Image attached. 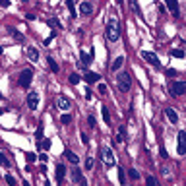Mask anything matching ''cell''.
I'll list each match as a JSON object with an SVG mask.
<instances>
[{
	"mask_svg": "<svg viewBox=\"0 0 186 186\" xmlns=\"http://www.w3.org/2000/svg\"><path fill=\"white\" fill-rule=\"evenodd\" d=\"M107 39L111 43H116L120 39V23L116 18H111L107 22Z\"/></svg>",
	"mask_w": 186,
	"mask_h": 186,
	"instance_id": "6da1fadb",
	"label": "cell"
},
{
	"mask_svg": "<svg viewBox=\"0 0 186 186\" xmlns=\"http://www.w3.org/2000/svg\"><path fill=\"white\" fill-rule=\"evenodd\" d=\"M116 82H118V89L122 93H128L130 87H132V76L128 72H120L118 76H116Z\"/></svg>",
	"mask_w": 186,
	"mask_h": 186,
	"instance_id": "7a4b0ae2",
	"label": "cell"
},
{
	"mask_svg": "<svg viewBox=\"0 0 186 186\" xmlns=\"http://www.w3.org/2000/svg\"><path fill=\"white\" fill-rule=\"evenodd\" d=\"M31 79H33V70L31 68H27V70H23L22 74H19V78H18V86L19 87H23V89H27L31 86Z\"/></svg>",
	"mask_w": 186,
	"mask_h": 186,
	"instance_id": "3957f363",
	"label": "cell"
},
{
	"mask_svg": "<svg viewBox=\"0 0 186 186\" xmlns=\"http://www.w3.org/2000/svg\"><path fill=\"white\" fill-rule=\"evenodd\" d=\"M142 58L147 62V64L155 66V68H161V60H159V56L155 52H149V51H142Z\"/></svg>",
	"mask_w": 186,
	"mask_h": 186,
	"instance_id": "277c9868",
	"label": "cell"
},
{
	"mask_svg": "<svg viewBox=\"0 0 186 186\" xmlns=\"http://www.w3.org/2000/svg\"><path fill=\"white\" fill-rule=\"evenodd\" d=\"M101 159H103V163L107 165V167H114L116 159H114V153L109 149V147H103L101 149Z\"/></svg>",
	"mask_w": 186,
	"mask_h": 186,
	"instance_id": "5b68a950",
	"label": "cell"
},
{
	"mask_svg": "<svg viewBox=\"0 0 186 186\" xmlns=\"http://www.w3.org/2000/svg\"><path fill=\"white\" fill-rule=\"evenodd\" d=\"M169 91H171L173 97H180V95L186 91V83L182 82V79H178V82H174L173 86H169Z\"/></svg>",
	"mask_w": 186,
	"mask_h": 186,
	"instance_id": "8992f818",
	"label": "cell"
},
{
	"mask_svg": "<svg viewBox=\"0 0 186 186\" xmlns=\"http://www.w3.org/2000/svg\"><path fill=\"white\" fill-rule=\"evenodd\" d=\"M177 151H178V155H184V153H186V132H184V130H180V132H178Z\"/></svg>",
	"mask_w": 186,
	"mask_h": 186,
	"instance_id": "52a82bcc",
	"label": "cell"
},
{
	"mask_svg": "<svg viewBox=\"0 0 186 186\" xmlns=\"http://www.w3.org/2000/svg\"><path fill=\"white\" fill-rule=\"evenodd\" d=\"M27 107L31 111H37V107H39V93L37 91H31L27 95Z\"/></svg>",
	"mask_w": 186,
	"mask_h": 186,
	"instance_id": "ba28073f",
	"label": "cell"
},
{
	"mask_svg": "<svg viewBox=\"0 0 186 186\" xmlns=\"http://www.w3.org/2000/svg\"><path fill=\"white\" fill-rule=\"evenodd\" d=\"M169 12H171L174 18H180V8H178V0H165Z\"/></svg>",
	"mask_w": 186,
	"mask_h": 186,
	"instance_id": "9c48e42d",
	"label": "cell"
},
{
	"mask_svg": "<svg viewBox=\"0 0 186 186\" xmlns=\"http://www.w3.org/2000/svg\"><path fill=\"white\" fill-rule=\"evenodd\" d=\"M79 14H82V16H89V14H93V4L89 2V0H83V2L79 4Z\"/></svg>",
	"mask_w": 186,
	"mask_h": 186,
	"instance_id": "30bf717a",
	"label": "cell"
},
{
	"mask_svg": "<svg viewBox=\"0 0 186 186\" xmlns=\"http://www.w3.org/2000/svg\"><path fill=\"white\" fill-rule=\"evenodd\" d=\"M64 177H66V167H64L62 163H58V165H56V182H58V184H62Z\"/></svg>",
	"mask_w": 186,
	"mask_h": 186,
	"instance_id": "8fae6325",
	"label": "cell"
},
{
	"mask_svg": "<svg viewBox=\"0 0 186 186\" xmlns=\"http://www.w3.org/2000/svg\"><path fill=\"white\" fill-rule=\"evenodd\" d=\"M165 114H167V118L171 120V124H177V122H178V114H177V111H174V109L167 107V109H165Z\"/></svg>",
	"mask_w": 186,
	"mask_h": 186,
	"instance_id": "7c38bea8",
	"label": "cell"
},
{
	"mask_svg": "<svg viewBox=\"0 0 186 186\" xmlns=\"http://www.w3.org/2000/svg\"><path fill=\"white\" fill-rule=\"evenodd\" d=\"M72 180H74V182H79V184H86L87 182V180L83 178V174H82L79 169H74V171H72Z\"/></svg>",
	"mask_w": 186,
	"mask_h": 186,
	"instance_id": "4fadbf2b",
	"label": "cell"
},
{
	"mask_svg": "<svg viewBox=\"0 0 186 186\" xmlns=\"http://www.w3.org/2000/svg\"><path fill=\"white\" fill-rule=\"evenodd\" d=\"M83 79H86V82L89 83V86H91V83H97V82H99V79H101V76H99V74H95V72H87Z\"/></svg>",
	"mask_w": 186,
	"mask_h": 186,
	"instance_id": "5bb4252c",
	"label": "cell"
},
{
	"mask_svg": "<svg viewBox=\"0 0 186 186\" xmlns=\"http://www.w3.org/2000/svg\"><path fill=\"white\" fill-rule=\"evenodd\" d=\"M58 109L68 111V109H70V99L64 97V95H60V97H58Z\"/></svg>",
	"mask_w": 186,
	"mask_h": 186,
	"instance_id": "9a60e30c",
	"label": "cell"
},
{
	"mask_svg": "<svg viewBox=\"0 0 186 186\" xmlns=\"http://www.w3.org/2000/svg\"><path fill=\"white\" fill-rule=\"evenodd\" d=\"M27 58L31 62H37V60H39V51H37L35 47H29V49H27Z\"/></svg>",
	"mask_w": 186,
	"mask_h": 186,
	"instance_id": "2e32d148",
	"label": "cell"
},
{
	"mask_svg": "<svg viewBox=\"0 0 186 186\" xmlns=\"http://www.w3.org/2000/svg\"><path fill=\"white\" fill-rule=\"evenodd\" d=\"M79 60H82V66H83V68H87V66H89V62H91L93 58L89 56V54H86L83 51H79Z\"/></svg>",
	"mask_w": 186,
	"mask_h": 186,
	"instance_id": "e0dca14e",
	"label": "cell"
},
{
	"mask_svg": "<svg viewBox=\"0 0 186 186\" xmlns=\"http://www.w3.org/2000/svg\"><path fill=\"white\" fill-rule=\"evenodd\" d=\"M64 155H66V159L70 163H74V165H78V161H79V157L76 155V153L74 151H70V149H64Z\"/></svg>",
	"mask_w": 186,
	"mask_h": 186,
	"instance_id": "ac0fdd59",
	"label": "cell"
},
{
	"mask_svg": "<svg viewBox=\"0 0 186 186\" xmlns=\"http://www.w3.org/2000/svg\"><path fill=\"white\" fill-rule=\"evenodd\" d=\"M66 8H68V12H70L72 18H76L78 12H76V4H74V0H66Z\"/></svg>",
	"mask_w": 186,
	"mask_h": 186,
	"instance_id": "d6986e66",
	"label": "cell"
},
{
	"mask_svg": "<svg viewBox=\"0 0 186 186\" xmlns=\"http://www.w3.org/2000/svg\"><path fill=\"white\" fill-rule=\"evenodd\" d=\"M101 114H103L105 124H111V114H109V107H107V105H103V107H101Z\"/></svg>",
	"mask_w": 186,
	"mask_h": 186,
	"instance_id": "ffe728a7",
	"label": "cell"
},
{
	"mask_svg": "<svg viewBox=\"0 0 186 186\" xmlns=\"http://www.w3.org/2000/svg\"><path fill=\"white\" fill-rule=\"evenodd\" d=\"M51 146H52V142L49 140V138H43V142L39 140V149H45V151H49V149H51Z\"/></svg>",
	"mask_w": 186,
	"mask_h": 186,
	"instance_id": "44dd1931",
	"label": "cell"
},
{
	"mask_svg": "<svg viewBox=\"0 0 186 186\" xmlns=\"http://www.w3.org/2000/svg\"><path fill=\"white\" fill-rule=\"evenodd\" d=\"M126 140V128H124V124H122L120 126V128H118V136H116V143H120V142H124Z\"/></svg>",
	"mask_w": 186,
	"mask_h": 186,
	"instance_id": "7402d4cb",
	"label": "cell"
},
{
	"mask_svg": "<svg viewBox=\"0 0 186 186\" xmlns=\"http://www.w3.org/2000/svg\"><path fill=\"white\" fill-rule=\"evenodd\" d=\"M47 62H49V68H51V70L54 72V74H58V70H60V68H58V64L54 62V58H52V56H47Z\"/></svg>",
	"mask_w": 186,
	"mask_h": 186,
	"instance_id": "603a6c76",
	"label": "cell"
},
{
	"mask_svg": "<svg viewBox=\"0 0 186 186\" xmlns=\"http://www.w3.org/2000/svg\"><path fill=\"white\" fill-rule=\"evenodd\" d=\"M122 64H124V56H118V58L113 62V66H111V68H113V70H120Z\"/></svg>",
	"mask_w": 186,
	"mask_h": 186,
	"instance_id": "cb8c5ba5",
	"label": "cell"
},
{
	"mask_svg": "<svg viewBox=\"0 0 186 186\" xmlns=\"http://www.w3.org/2000/svg\"><path fill=\"white\" fill-rule=\"evenodd\" d=\"M47 23H49L51 25V27H60V19H58V18H51V19H47Z\"/></svg>",
	"mask_w": 186,
	"mask_h": 186,
	"instance_id": "d4e9b609",
	"label": "cell"
},
{
	"mask_svg": "<svg viewBox=\"0 0 186 186\" xmlns=\"http://www.w3.org/2000/svg\"><path fill=\"white\" fill-rule=\"evenodd\" d=\"M130 6H132V10H134L138 16H142V10H140V6H138V0H130Z\"/></svg>",
	"mask_w": 186,
	"mask_h": 186,
	"instance_id": "484cf974",
	"label": "cell"
},
{
	"mask_svg": "<svg viewBox=\"0 0 186 186\" xmlns=\"http://www.w3.org/2000/svg\"><path fill=\"white\" fill-rule=\"evenodd\" d=\"M128 177H130L132 180H138V178H140V173H138L136 169H128Z\"/></svg>",
	"mask_w": 186,
	"mask_h": 186,
	"instance_id": "4316f807",
	"label": "cell"
},
{
	"mask_svg": "<svg viewBox=\"0 0 186 186\" xmlns=\"http://www.w3.org/2000/svg\"><path fill=\"white\" fill-rule=\"evenodd\" d=\"M171 56H174V58H184V51H182V49H174V51L171 52Z\"/></svg>",
	"mask_w": 186,
	"mask_h": 186,
	"instance_id": "83f0119b",
	"label": "cell"
},
{
	"mask_svg": "<svg viewBox=\"0 0 186 186\" xmlns=\"http://www.w3.org/2000/svg\"><path fill=\"white\" fill-rule=\"evenodd\" d=\"M10 31H12V37H14L16 41H19V43H22V41L25 39V37H23L22 33H19V31H14V29H10Z\"/></svg>",
	"mask_w": 186,
	"mask_h": 186,
	"instance_id": "f1b7e54d",
	"label": "cell"
},
{
	"mask_svg": "<svg viewBox=\"0 0 186 186\" xmlns=\"http://www.w3.org/2000/svg\"><path fill=\"white\" fill-rule=\"evenodd\" d=\"M79 82H82V78H79L78 74H70V83L72 86H76V83H79Z\"/></svg>",
	"mask_w": 186,
	"mask_h": 186,
	"instance_id": "f546056e",
	"label": "cell"
},
{
	"mask_svg": "<svg viewBox=\"0 0 186 186\" xmlns=\"http://www.w3.org/2000/svg\"><path fill=\"white\" fill-rule=\"evenodd\" d=\"M60 122H62V124H70V122H72V116L64 113V114H62V116H60Z\"/></svg>",
	"mask_w": 186,
	"mask_h": 186,
	"instance_id": "4dcf8cb0",
	"label": "cell"
},
{
	"mask_svg": "<svg viewBox=\"0 0 186 186\" xmlns=\"http://www.w3.org/2000/svg\"><path fill=\"white\" fill-rule=\"evenodd\" d=\"M159 155H161L163 159H169V153H167V149H165V146H163V143L159 146Z\"/></svg>",
	"mask_w": 186,
	"mask_h": 186,
	"instance_id": "1f68e13d",
	"label": "cell"
},
{
	"mask_svg": "<svg viewBox=\"0 0 186 186\" xmlns=\"http://www.w3.org/2000/svg\"><path fill=\"white\" fill-rule=\"evenodd\" d=\"M93 165H95L93 157H87V159H86V169H87V171H91V169H93Z\"/></svg>",
	"mask_w": 186,
	"mask_h": 186,
	"instance_id": "d6a6232c",
	"label": "cell"
},
{
	"mask_svg": "<svg viewBox=\"0 0 186 186\" xmlns=\"http://www.w3.org/2000/svg\"><path fill=\"white\" fill-rule=\"evenodd\" d=\"M35 136H37V140H43V124H39V126H37Z\"/></svg>",
	"mask_w": 186,
	"mask_h": 186,
	"instance_id": "836d02e7",
	"label": "cell"
},
{
	"mask_svg": "<svg viewBox=\"0 0 186 186\" xmlns=\"http://www.w3.org/2000/svg\"><path fill=\"white\" fill-rule=\"evenodd\" d=\"M0 165H4V167H10V161L6 159V155H4V153H0Z\"/></svg>",
	"mask_w": 186,
	"mask_h": 186,
	"instance_id": "e575fe53",
	"label": "cell"
},
{
	"mask_svg": "<svg viewBox=\"0 0 186 186\" xmlns=\"http://www.w3.org/2000/svg\"><path fill=\"white\" fill-rule=\"evenodd\" d=\"M124 178H126V177H124V169H118V182L124 184Z\"/></svg>",
	"mask_w": 186,
	"mask_h": 186,
	"instance_id": "d590c367",
	"label": "cell"
},
{
	"mask_svg": "<svg viewBox=\"0 0 186 186\" xmlns=\"http://www.w3.org/2000/svg\"><path fill=\"white\" fill-rule=\"evenodd\" d=\"M25 159H27L29 163H35V161H37V155H35V153H27V155H25Z\"/></svg>",
	"mask_w": 186,
	"mask_h": 186,
	"instance_id": "8d00e7d4",
	"label": "cell"
},
{
	"mask_svg": "<svg viewBox=\"0 0 186 186\" xmlns=\"http://www.w3.org/2000/svg\"><path fill=\"white\" fill-rule=\"evenodd\" d=\"M6 182H8L10 186H16V178L12 177V174H6Z\"/></svg>",
	"mask_w": 186,
	"mask_h": 186,
	"instance_id": "74e56055",
	"label": "cell"
},
{
	"mask_svg": "<svg viewBox=\"0 0 186 186\" xmlns=\"http://www.w3.org/2000/svg\"><path fill=\"white\" fill-rule=\"evenodd\" d=\"M87 122H89V126H91V128H95V116H93V114L87 116Z\"/></svg>",
	"mask_w": 186,
	"mask_h": 186,
	"instance_id": "f35d334b",
	"label": "cell"
},
{
	"mask_svg": "<svg viewBox=\"0 0 186 186\" xmlns=\"http://www.w3.org/2000/svg\"><path fill=\"white\" fill-rule=\"evenodd\" d=\"M146 182L149 184V186H153V184H157V180H155V177H147V178H146Z\"/></svg>",
	"mask_w": 186,
	"mask_h": 186,
	"instance_id": "ab89813d",
	"label": "cell"
},
{
	"mask_svg": "<svg viewBox=\"0 0 186 186\" xmlns=\"http://www.w3.org/2000/svg\"><path fill=\"white\" fill-rule=\"evenodd\" d=\"M82 143H83V146H87V143H89V138H87V134H82Z\"/></svg>",
	"mask_w": 186,
	"mask_h": 186,
	"instance_id": "60d3db41",
	"label": "cell"
},
{
	"mask_svg": "<svg viewBox=\"0 0 186 186\" xmlns=\"http://www.w3.org/2000/svg\"><path fill=\"white\" fill-rule=\"evenodd\" d=\"M37 18L35 14H25V19H27V22H33V19Z\"/></svg>",
	"mask_w": 186,
	"mask_h": 186,
	"instance_id": "b9f144b4",
	"label": "cell"
},
{
	"mask_svg": "<svg viewBox=\"0 0 186 186\" xmlns=\"http://www.w3.org/2000/svg\"><path fill=\"white\" fill-rule=\"evenodd\" d=\"M39 171H41V174H43V177H47V165H45V163L41 165V169H39Z\"/></svg>",
	"mask_w": 186,
	"mask_h": 186,
	"instance_id": "7bdbcfd3",
	"label": "cell"
},
{
	"mask_svg": "<svg viewBox=\"0 0 186 186\" xmlns=\"http://www.w3.org/2000/svg\"><path fill=\"white\" fill-rule=\"evenodd\" d=\"M37 159H39L41 163H47V161H49V157H47V153H45V155H39V157H37Z\"/></svg>",
	"mask_w": 186,
	"mask_h": 186,
	"instance_id": "ee69618b",
	"label": "cell"
},
{
	"mask_svg": "<svg viewBox=\"0 0 186 186\" xmlns=\"http://www.w3.org/2000/svg\"><path fill=\"white\" fill-rule=\"evenodd\" d=\"M167 76H169V78H171V76H177V70H173V68H169V70H167Z\"/></svg>",
	"mask_w": 186,
	"mask_h": 186,
	"instance_id": "f6af8a7d",
	"label": "cell"
},
{
	"mask_svg": "<svg viewBox=\"0 0 186 186\" xmlns=\"http://www.w3.org/2000/svg\"><path fill=\"white\" fill-rule=\"evenodd\" d=\"M107 91V86H105V83H99V93H105Z\"/></svg>",
	"mask_w": 186,
	"mask_h": 186,
	"instance_id": "bcb514c9",
	"label": "cell"
},
{
	"mask_svg": "<svg viewBox=\"0 0 186 186\" xmlns=\"http://www.w3.org/2000/svg\"><path fill=\"white\" fill-rule=\"evenodd\" d=\"M91 97H93V95H91V89H86V99L91 101Z\"/></svg>",
	"mask_w": 186,
	"mask_h": 186,
	"instance_id": "7dc6e473",
	"label": "cell"
},
{
	"mask_svg": "<svg viewBox=\"0 0 186 186\" xmlns=\"http://www.w3.org/2000/svg\"><path fill=\"white\" fill-rule=\"evenodd\" d=\"M0 6H4V8H8V6H10V0H0Z\"/></svg>",
	"mask_w": 186,
	"mask_h": 186,
	"instance_id": "c3c4849f",
	"label": "cell"
},
{
	"mask_svg": "<svg viewBox=\"0 0 186 186\" xmlns=\"http://www.w3.org/2000/svg\"><path fill=\"white\" fill-rule=\"evenodd\" d=\"M2 52H4V49H2V47H0V54H2Z\"/></svg>",
	"mask_w": 186,
	"mask_h": 186,
	"instance_id": "681fc988",
	"label": "cell"
},
{
	"mask_svg": "<svg viewBox=\"0 0 186 186\" xmlns=\"http://www.w3.org/2000/svg\"><path fill=\"white\" fill-rule=\"evenodd\" d=\"M22 2H27V0H22Z\"/></svg>",
	"mask_w": 186,
	"mask_h": 186,
	"instance_id": "f907efd6",
	"label": "cell"
}]
</instances>
